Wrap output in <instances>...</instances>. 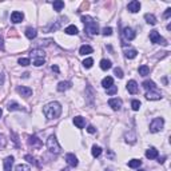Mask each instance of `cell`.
I'll return each instance as SVG.
<instances>
[{
    "label": "cell",
    "instance_id": "1",
    "mask_svg": "<svg viewBox=\"0 0 171 171\" xmlns=\"http://www.w3.org/2000/svg\"><path fill=\"white\" fill-rule=\"evenodd\" d=\"M62 110L63 108H62V104L59 102H51V103L44 106L43 112L47 119L52 120V119H58L62 115Z\"/></svg>",
    "mask_w": 171,
    "mask_h": 171
},
{
    "label": "cell",
    "instance_id": "2",
    "mask_svg": "<svg viewBox=\"0 0 171 171\" xmlns=\"http://www.w3.org/2000/svg\"><path fill=\"white\" fill-rule=\"evenodd\" d=\"M82 21L84 23V31L87 32L88 35H98L99 34V26L98 21L95 20L94 18L86 15V16H82Z\"/></svg>",
    "mask_w": 171,
    "mask_h": 171
},
{
    "label": "cell",
    "instance_id": "3",
    "mask_svg": "<svg viewBox=\"0 0 171 171\" xmlns=\"http://www.w3.org/2000/svg\"><path fill=\"white\" fill-rule=\"evenodd\" d=\"M47 148L49 150V152H52V154H60L62 147H60V145H59L55 135L48 136V139H47Z\"/></svg>",
    "mask_w": 171,
    "mask_h": 171
},
{
    "label": "cell",
    "instance_id": "4",
    "mask_svg": "<svg viewBox=\"0 0 171 171\" xmlns=\"http://www.w3.org/2000/svg\"><path fill=\"white\" fill-rule=\"evenodd\" d=\"M150 40H151V43H154V44H162V46H168L167 40H166L165 38H162V36L159 35V32H158L157 29H152V31L150 32Z\"/></svg>",
    "mask_w": 171,
    "mask_h": 171
},
{
    "label": "cell",
    "instance_id": "5",
    "mask_svg": "<svg viewBox=\"0 0 171 171\" xmlns=\"http://www.w3.org/2000/svg\"><path fill=\"white\" fill-rule=\"evenodd\" d=\"M163 126H165V119L163 118L152 119V122L150 123V132H152V134L159 132V131L163 128Z\"/></svg>",
    "mask_w": 171,
    "mask_h": 171
},
{
    "label": "cell",
    "instance_id": "6",
    "mask_svg": "<svg viewBox=\"0 0 171 171\" xmlns=\"http://www.w3.org/2000/svg\"><path fill=\"white\" fill-rule=\"evenodd\" d=\"M27 143H28V146H29V147H32V148H40L41 146H43V142H41L38 136H35V135L28 136Z\"/></svg>",
    "mask_w": 171,
    "mask_h": 171
},
{
    "label": "cell",
    "instance_id": "7",
    "mask_svg": "<svg viewBox=\"0 0 171 171\" xmlns=\"http://www.w3.org/2000/svg\"><path fill=\"white\" fill-rule=\"evenodd\" d=\"M122 104H123V102H122V99H119V98H112L108 100V106H110L114 111H119L122 108Z\"/></svg>",
    "mask_w": 171,
    "mask_h": 171
},
{
    "label": "cell",
    "instance_id": "8",
    "mask_svg": "<svg viewBox=\"0 0 171 171\" xmlns=\"http://www.w3.org/2000/svg\"><path fill=\"white\" fill-rule=\"evenodd\" d=\"M123 36H124L126 40L131 41V40H134V39L136 38V32L134 31L132 28H130V27H126V28L123 29Z\"/></svg>",
    "mask_w": 171,
    "mask_h": 171
},
{
    "label": "cell",
    "instance_id": "9",
    "mask_svg": "<svg viewBox=\"0 0 171 171\" xmlns=\"http://www.w3.org/2000/svg\"><path fill=\"white\" fill-rule=\"evenodd\" d=\"M24 19V15L23 12H19V11H14L11 14V21L14 24H18V23H21Z\"/></svg>",
    "mask_w": 171,
    "mask_h": 171
},
{
    "label": "cell",
    "instance_id": "10",
    "mask_svg": "<svg viewBox=\"0 0 171 171\" xmlns=\"http://www.w3.org/2000/svg\"><path fill=\"white\" fill-rule=\"evenodd\" d=\"M127 9L131 12V14H136V12H139V9H140V3L138 1V0H132V1L128 3Z\"/></svg>",
    "mask_w": 171,
    "mask_h": 171
},
{
    "label": "cell",
    "instance_id": "11",
    "mask_svg": "<svg viewBox=\"0 0 171 171\" xmlns=\"http://www.w3.org/2000/svg\"><path fill=\"white\" fill-rule=\"evenodd\" d=\"M86 96H87V99H88L90 106H94V96H95V91H94V88L91 87L90 84H87V87H86Z\"/></svg>",
    "mask_w": 171,
    "mask_h": 171
},
{
    "label": "cell",
    "instance_id": "12",
    "mask_svg": "<svg viewBox=\"0 0 171 171\" xmlns=\"http://www.w3.org/2000/svg\"><path fill=\"white\" fill-rule=\"evenodd\" d=\"M16 91H18V94H20L21 96H24V98H29V96L32 95V90L29 87H24V86H19L18 88H16Z\"/></svg>",
    "mask_w": 171,
    "mask_h": 171
},
{
    "label": "cell",
    "instance_id": "13",
    "mask_svg": "<svg viewBox=\"0 0 171 171\" xmlns=\"http://www.w3.org/2000/svg\"><path fill=\"white\" fill-rule=\"evenodd\" d=\"M66 160H67V163L71 166V167H76V166L79 165V160H78V158L74 155V154H67L66 155Z\"/></svg>",
    "mask_w": 171,
    "mask_h": 171
},
{
    "label": "cell",
    "instance_id": "14",
    "mask_svg": "<svg viewBox=\"0 0 171 171\" xmlns=\"http://www.w3.org/2000/svg\"><path fill=\"white\" fill-rule=\"evenodd\" d=\"M146 98H147L148 100H160V99H162V95H160L157 90H152V91H147Z\"/></svg>",
    "mask_w": 171,
    "mask_h": 171
},
{
    "label": "cell",
    "instance_id": "15",
    "mask_svg": "<svg viewBox=\"0 0 171 171\" xmlns=\"http://www.w3.org/2000/svg\"><path fill=\"white\" fill-rule=\"evenodd\" d=\"M127 91L130 94H136L138 91H139V86H138V83H136L135 80H130L127 83Z\"/></svg>",
    "mask_w": 171,
    "mask_h": 171
},
{
    "label": "cell",
    "instance_id": "16",
    "mask_svg": "<svg viewBox=\"0 0 171 171\" xmlns=\"http://www.w3.org/2000/svg\"><path fill=\"white\" fill-rule=\"evenodd\" d=\"M44 51L40 48H35V49H32V52H31V56H32V60H36V59H44Z\"/></svg>",
    "mask_w": 171,
    "mask_h": 171
},
{
    "label": "cell",
    "instance_id": "17",
    "mask_svg": "<svg viewBox=\"0 0 171 171\" xmlns=\"http://www.w3.org/2000/svg\"><path fill=\"white\" fill-rule=\"evenodd\" d=\"M72 87V83H71V82H60V83L58 84V91L59 92H64V91H67V90H70V88Z\"/></svg>",
    "mask_w": 171,
    "mask_h": 171
},
{
    "label": "cell",
    "instance_id": "18",
    "mask_svg": "<svg viewBox=\"0 0 171 171\" xmlns=\"http://www.w3.org/2000/svg\"><path fill=\"white\" fill-rule=\"evenodd\" d=\"M14 157H7L4 159V171H11L12 170V166H14Z\"/></svg>",
    "mask_w": 171,
    "mask_h": 171
},
{
    "label": "cell",
    "instance_id": "19",
    "mask_svg": "<svg viewBox=\"0 0 171 171\" xmlns=\"http://www.w3.org/2000/svg\"><path fill=\"white\" fill-rule=\"evenodd\" d=\"M146 158H148V159H155V158H158V150L155 147H150L146 151Z\"/></svg>",
    "mask_w": 171,
    "mask_h": 171
},
{
    "label": "cell",
    "instance_id": "20",
    "mask_svg": "<svg viewBox=\"0 0 171 171\" xmlns=\"http://www.w3.org/2000/svg\"><path fill=\"white\" fill-rule=\"evenodd\" d=\"M92 47L91 46H87V44H84V46H82L80 47V49H79V54L80 55H83V56H86V55H90V54H92Z\"/></svg>",
    "mask_w": 171,
    "mask_h": 171
},
{
    "label": "cell",
    "instance_id": "21",
    "mask_svg": "<svg viewBox=\"0 0 171 171\" xmlns=\"http://www.w3.org/2000/svg\"><path fill=\"white\" fill-rule=\"evenodd\" d=\"M126 142L130 143V145H134L136 142V134L134 131H128L126 132Z\"/></svg>",
    "mask_w": 171,
    "mask_h": 171
},
{
    "label": "cell",
    "instance_id": "22",
    "mask_svg": "<svg viewBox=\"0 0 171 171\" xmlns=\"http://www.w3.org/2000/svg\"><path fill=\"white\" fill-rule=\"evenodd\" d=\"M74 124L78 128H83L84 126H86V120H84L83 116H75V118H74Z\"/></svg>",
    "mask_w": 171,
    "mask_h": 171
},
{
    "label": "cell",
    "instance_id": "23",
    "mask_svg": "<svg viewBox=\"0 0 171 171\" xmlns=\"http://www.w3.org/2000/svg\"><path fill=\"white\" fill-rule=\"evenodd\" d=\"M111 86H114V79L111 78V76H106V78L102 80V87H104L106 90H107Z\"/></svg>",
    "mask_w": 171,
    "mask_h": 171
},
{
    "label": "cell",
    "instance_id": "24",
    "mask_svg": "<svg viewBox=\"0 0 171 171\" xmlns=\"http://www.w3.org/2000/svg\"><path fill=\"white\" fill-rule=\"evenodd\" d=\"M26 36L29 39V40H32V39H35L36 36H38V32H36L35 28H32V27H28V28L26 29Z\"/></svg>",
    "mask_w": 171,
    "mask_h": 171
},
{
    "label": "cell",
    "instance_id": "25",
    "mask_svg": "<svg viewBox=\"0 0 171 171\" xmlns=\"http://www.w3.org/2000/svg\"><path fill=\"white\" fill-rule=\"evenodd\" d=\"M143 88H146L147 91H152V90H157V86H155V83H154L152 80H145L142 83Z\"/></svg>",
    "mask_w": 171,
    "mask_h": 171
},
{
    "label": "cell",
    "instance_id": "26",
    "mask_svg": "<svg viewBox=\"0 0 171 171\" xmlns=\"http://www.w3.org/2000/svg\"><path fill=\"white\" fill-rule=\"evenodd\" d=\"M111 67H112V63H111V60H108V59H102V60H100V68L103 71L110 70Z\"/></svg>",
    "mask_w": 171,
    "mask_h": 171
},
{
    "label": "cell",
    "instance_id": "27",
    "mask_svg": "<svg viewBox=\"0 0 171 171\" xmlns=\"http://www.w3.org/2000/svg\"><path fill=\"white\" fill-rule=\"evenodd\" d=\"M64 32H66L67 35H78V27H75L74 24H71V26H68L66 29H64Z\"/></svg>",
    "mask_w": 171,
    "mask_h": 171
},
{
    "label": "cell",
    "instance_id": "28",
    "mask_svg": "<svg viewBox=\"0 0 171 171\" xmlns=\"http://www.w3.org/2000/svg\"><path fill=\"white\" fill-rule=\"evenodd\" d=\"M136 55H138V51H136V49H134V48L126 49V51H124V56L127 59H134V58H136Z\"/></svg>",
    "mask_w": 171,
    "mask_h": 171
},
{
    "label": "cell",
    "instance_id": "29",
    "mask_svg": "<svg viewBox=\"0 0 171 171\" xmlns=\"http://www.w3.org/2000/svg\"><path fill=\"white\" fill-rule=\"evenodd\" d=\"M145 20L147 21L148 24H151V26H155V24H157V18H155L152 14H146L145 15Z\"/></svg>",
    "mask_w": 171,
    "mask_h": 171
},
{
    "label": "cell",
    "instance_id": "30",
    "mask_svg": "<svg viewBox=\"0 0 171 171\" xmlns=\"http://www.w3.org/2000/svg\"><path fill=\"white\" fill-rule=\"evenodd\" d=\"M8 110L9 111H21V110H23V107H21L20 104H18L16 102H9V103H8Z\"/></svg>",
    "mask_w": 171,
    "mask_h": 171
},
{
    "label": "cell",
    "instance_id": "31",
    "mask_svg": "<svg viewBox=\"0 0 171 171\" xmlns=\"http://www.w3.org/2000/svg\"><path fill=\"white\" fill-rule=\"evenodd\" d=\"M52 6H54V9H55L56 12H60L64 7V1H62V0H55L52 3Z\"/></svg>",
    "mask_w": 171,
    "mask_h": 171
},
{
    "label": "cell",
    "instance_id": "32",
    "mask_svg": "<svg viewBox=\"0 0 171 171\" xmlns=\"http://www.w3.org/2000/svg\"><path fill=\"white\" fill-rule=\"evenodd\" d=\"M91 152H92V157L94 158H99L102 155V148L99 147V146H92V150H91Z\"/></svg>",
    "mask_w": 171,
    "mask_h": 171
},
{
    "label": "cell",
    "instance_id": "33",
    "mask_svg": "<svg viewBox=\"0 0 171 171\" xmlns=\"http://www.w3.org/2000/svg\"><path fill=\"white\" fill-rule=\"evenodd\" d=\"M140 165H142V160L140 159H131L128 162V167H131V168H138Z\"/></svg>",
    "mask_w": 171,
    "mask_h": 171
},
{
    "label": "cell",
    "instance_id": "34",
    "mask_svg": "<svg viewBox=\"0 0 171 171\" xmlns=\"http://www.w3.org/2000/svg\"><path fill=\"white\" fill-rule=\"evenodd\" d=\"M139 75H142V76H147L148 74H150V68H148L146 64H143V66H140L139 67Z\"/></svg>",
    "mask_w": 171,
    "mask_h": 171
},
{
    "label": "cell",
    "instance_id": "35",
    "mask_svg": "<svg viewBox=\"0 0 171 171\" xmlns=\"http://www.w3.org/2000/svg\"><path fill=\"white\" fill-rule=\"evenodd\" d=\"M24 159L28 160V162L32 163V165H35V166H38V167H40V163H39L34 157H31V155H26V157H24Z\"/></svg>",
    "mask_w": 171,
    "mask_h": 171
},
{
    "label": "cell",
    "instance_id": "36",
    "mask_svg": "<svg viewBox=\"0 0 171 171\" xmlns=\"http://www.w3.org/2000/svg\"><path fill=\"white\" fill-rule=\"evenodd\" d=\"M18 63L20 64V66H23V67H27V66H29V64H31V60H29L28 58H20Z\"/></svg>",
    "mask_w": 171,
    "mask_h": 171
},
{
    "label": "cell",
    "instance_id": "37",
    "mask_svg": "<svg viewBox=\"0 0 171 171\" xmlns=\"http://www.w3.org/2000/svg\"><path fill=\"white\" fill-rule=\"evenodd\" d=\"M131 107H132L134 111H139V108H140V102L136 100V99H134V100L131 102Z\"/></svg>",
    "mask_w": 171,
    "mask_h": 171
},
{
    "label": "cell",
    "instance_id": "38",
    "mask_svg": "<svg viewBox=\"0 0 171 171\" xmlns=\"http://www.w3.org/2000/svg\"><path fill=\"white\" fill-rule=\"evenodd\" d=\"M15 171H31V168L27 165H18L16 168H15Z\"/></svg>",
    "mask_w": 171,
    "mask_h": 171
},
{
    "label": "cell",
    "instance_id": "39",
    "mask_svg": "<svg viewBox=\"0 0 171 171\" xmlns=\"http://www.w3.org/2000/svg\"><path fill=\"white\" fill-rule=\"evenodd\" d=\"M92 64H94V59L92 58H87L86 60L83 62V66L86 67V68H91V67H92Z\"/></svg>",
    "mask_w": 171,
    "mask_h": 171
},
{
    "label": "cell",
    "instance_id": "40",
    "mask_svg": "<svg viewBox=\"0 0 171 171\" xmlns=\"http://www.w3.org/2000/svg\"><path fill=\"white\" fill-rule=\"evenodd\" d=\"M102 35H103V36H110V35H112V28H111V27H106V28H103V31H102Z\"/></svg>",
    "mask_w": 171,
    "mask_h": 171
},
{
    "label": "cell",
    "instance_id": "41",
    "mask_svg": "<svg viewBox=\"0 0 171 171\" xmlns=\"http://www.w3.org/2000/svg\"><path fill=\"white\" fill-rule=\"evenodd\" d=\"M118 92V87L116 86H111L110 88H107V95H114Z\"/></svg>",
    "mask_w": 171,
    "mask_h": 171
},
{
    "label": "cell",
    "instance_id": "42",
    "mask_svg": "<svg viewBox=\"0 0 171 171\" xmlns=\"http://www.w3.org/2000/svg\"><path fill=\"white\" fill-rule=\"evenodd\" d=\"M114 74H115V75L118 76L119 79L123 78V71H122V68H119V67H116L115 70H114Z\"/></svg>",
    "mask_w": 171,
    "mask_h": 171
},
{
    "label": "cell",
    "instance_id": "43",
    "mask_svg": "<svg viewBox=\"0 0 171 171\" xmlns=\"http://www.w3.org/2000/svg\"><path fill=\"white\" fill-rule=\"evenodd\" d=\"M6 145H7V139H6V136L0 134V148H4V147H6Z\"/></svg>",
    "mask_w": 171,
    "mask_h": 171
},
{
    "label": "cell",
    "instance_id": "44",
    "mask_svg": "<svg viewBox=\"0 0 171 171\" xmlns=\"http://www.w3.org/2000/svg\"><path fill=\"white\" fill-rule=\"evenodd\" d=\"M44 59H36V60H32V63H34V66L35 67H40V66H43L44 64Z\"/></svg>",
    "mask_w": 171,
    "mask_h": 171
},
{
    "label": "cell",
    "instance_id": "45",
    "mask_svg": "<svg viewBox=\"0 0 171 171\" xmlns=\"http://www.w3.org/2000/svg\"><path fill=\"white\" fill-rule=\"evenodd\" d=\"M170 16H171V8H167V9H166V12H165V15H163V18L168 19Z\"/></svg>",
    "mask_w": 171,
    "mask_h": 171
},
{
    "label": "cell",
    "instance_id": "46",
    "mask_svg": "<svg viewBox=\"0 0 171 171\" xmlns=\"http://www.w3.org/2000/svg\"><path fill=\"white\" fill-rule=\"evenodd\" d=\"M87 132H90V134H95V132H96V128L94 127V126H88V127H87Z\"/></svg>",
    "mask_w": 171,
    "mask_h": 171
},
{
    "label": "cell",
    "instance_id": "47",
    "mask_svg": "<svg viewBox=\"0 0 171 171\" xmlns=\"http://www.w3.org/2000/svg\"><path fill=\"white\" fill-rule=\"evenodd\" d=\"M0 51H4V40L1 36H0Z\"/></svg>",
    "mask_w": 171,
    "mask_h": 171
},
{
    "label": "cell",
    "instance_id": "48",
    "mask_svg": "<svg viewBox=\"0 0 171 171\" xmlns=\"http://www.w3.org/2000/svg\"><path fill=\"white\" fill-rule=\"evenodd\" d=\"M11 134H12V138H14V139H12V140H14V142H15V143H16V146H18V147H19V142H18V136L15 135V134H14V132H11Z\"/></svg>",
    "mask_w": 171,
    "mask_h": 171
},
{
    "label": "cell",
    "instance_id": "49",
    "mask_svg": "<svg viewBox=\"0 0 171 171\" xmlns=\"http://www.w3.org/2000/svg\"><path fill=\"white\" fill-rule=\"evenodd\" d=\"M52 71L56 74H59V67L58 66H52Z\"/></svg>",
    "mask_w": 171,
    "mask_h": 171
},
{
    "label": "cell",
    "instance_id": "50",
    "mask_svg": "<svg viewBox=\"0 0 171 171\" xmlns=\"http://www.w3.org/2000/svg\"><path fill=\"white\" fill-rule=\"evenodd\" d=\"M166 158H167V157H162V158H158V162H159V163H165Z\"/></svg>",
    "mask_w": 171,
    "mask_h": 171
},
{
    "label": "cell",
    "instance_id": "51",
    "mask_svg": "<svg viewBox=\"0 0 171 171\" xmlns=\"http://www.w3.org/2000/svg\"><path fill=\"white\" fill-rule=\"evenodd\" d=\"M108 158H110V159H112V158H114V152H112V151H108Z\"/></svg>",
    "mask_w": 171,
    "mask_h": 171
},
{
    "label": "cell",
    "instance_id": "52",
    "mask_svg": "<svg viewBox=\"0 0 171 171\" xmlns=\"http://www.w3.org/2000/svg\"><path fill=\"white\" fill-rule=\"evenodd\" d=\"M28 75H29V74H28V72H26V74H23V78H28Z\"/></svg>",
    "mask_w": 171,
    "mask_h": 171
},
{
    "label": "cell",
    "instance_id": "53",
    "mask_svg": "<svg viewBox=\"0 0 171 171\" xmlns=\"http://www.w3.org/2000/svg\"><path fill=\"white\" fill-rule=\"evenodd\" d=\"M163 83H165V84H167V78H166V76H165V78H163Z\"/></svg>",
    "mask_w": 171,
    "mask_h": 171
},
{
    "label": "cell",
    "instance_id": "54",
    "mask_svg": "<svg viewBox=\"0 0 171 171\" xmlns=\"http://www.w3.org/2000/svg\"><path fill=\"white\" fill-rule=\"evenodd\" d=\"M1 115H3V110L0 108V118H1Z\"/></svg>",
    "mask_w": 171,
    "mask_h": 171
},
{
    "label": "cell",
    "instance_id": "55",
    "mask_svg": "<svg viewBox=\"0 0 171 171\" xmlns=\"http://www.w3.org/2000/svg\"><path fill=\"white\" fill-rule=\"evenodd\" d=\"M62 171H70V168H63Z\"/></svg>",
    "mask_w": 171,
    "mask_h": 171
},
{
    "label": "cell",
    "instance_id": "56",
    "mask_svg": "<svg viewBox=\"0 0 171 171\" xmlns=\"http://www.w3.org/2000/svg\"><path fill=\"white\" fill-rule=\"evenodd\" d=\"M106 171H112V170H111V168H107V170H106Z\"/></svg>",
    "mask_w": 171,
    "mask_h": 171
},
{
    "label": "cell",
    "instance_id": "57",
    "mask_svg": "<svg viewBox=\"0 0 171 171\" xmlns=\"http://www.w3.org/2000/svg\"><path fill=\"white\" fill-rule=\"evenodd\" d=\"M138 171H146V170H138Z\"/></svg>",
    "mask_w": 171,
    "mask_h": 171
}]
</instances>
